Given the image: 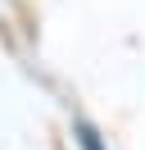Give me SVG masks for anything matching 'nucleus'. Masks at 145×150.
Segmentation results:
<instances>
[{"label":"nucleus","mask_w":145,"mask_h":150,"mask_svg":"<svg viewBox=\"0 0 145 150\" xmlns=\"http://www.w3.org/2000/svg\"><path fill=\"white\" fill-rule=\"evenodd\" d=\"M77 137H82V146H86V150H100V137H95L91 123H77Z\"/></svg>","instance_id":"f257e3e1"}]
</instances>
